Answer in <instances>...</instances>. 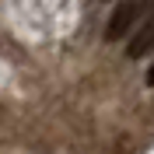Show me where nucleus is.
Returning a JSON list of instances; mask_svg holds the SVG:
<instances>
[{
  "label": "nucleus",
  "mask_w": 154,
  "mask_h": 154,
  "mask_svg": "<svg viewBox=\"0 0 154 154\" xmlns=\"http://www.w3.org/2000/svg\"><path fill=\"white\" fill-rule=\"evenodd\" d=\"M151 11H154V0H123V4L112 11L109 25H105V38L109 42H119V38L133 28L144 14H151Z\"/></svg>",
  "instance_id": "f257e3e1"
},
{
  "label": "nucleus",
  "mask_w": 154,
  "mask_h": 154,
  "mask_svg": "<svg viewBox=\"0 0 154 154\" xmlns=\"http://www.w3.org/2000/svg\"><path fill=\"white\" fill-rule=\"evenodd\" d=\"M151 49H154V18L144 25V32H140V35H133V38H130V46H126V56H130V60H140V56H147Z\"/></svg>",
  "instance_id": "f03ea898"
},
{
  "label": "nucleus",
  "mask_w": 154,
  "mask_h": 154,
  "mask_svg": "<svg viewBox=\"0 0 154 154\" xmlns=\"http://www.w3.org/2000/svg\"><path fill=\"white\" fill-rule=\"evenodd\" d=\"M147 84H154V63H151V70H147Z\"/></svg>",
  "instance_id": "7ed1b4c3"
}]
</instances>
